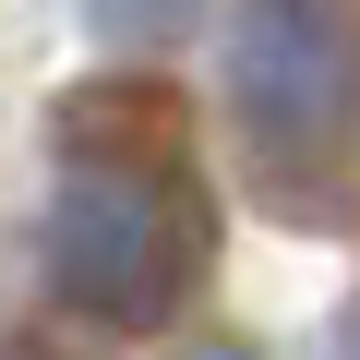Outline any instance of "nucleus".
Returning a JSON list of instances; mask_svg holds the SVG:
<instances>
[{"instance_id": "f257e3e1", "label": "nucleus", "mask_w": 360, "mask_h": 360, "mask_svg": "<svg viewBox=\"0 0 360 360\" xmlns=\"http://www.w3.org/2000/svg\"><path fill=\"white\" fill-rule=\"evenodd\" d=\"M205 180L168 132H72L60 144V180H49V229H37V264H49V300L84 312V324H168L205 276Z\"/></svg>"}, {"instance_id": "f03ea898", "label": "nucleus", "mask_w": 360, "mask_h": 360, "mask_svg": "<svg viewBox=\"0 0 360 360\" xmlns=\"http://www.w3.org/2000/svg\"><path fill=\"white\" fill-rule=\"evenodd\" d=\"M229 108H240V132L276 180L336 168L360 144V25H348V0H240Z\"/></svg>"}, {"instance_id": "7ed1b4c3", "label": "nucleus", "mask_w": 360, "mask_h": 360, "mask_svg": "<svg viewBox=\"0 0 360 360\" xmlns=\"http://www.w3.org/2000/svg\"><path fill=\"white\" fill-rule=\"evenodd\" d=\"M84 25H96L108 49H168V37L205 25V0H84Z\"/></svg>"}, {"instance_id": "20e7f679", "label": "nucleus", "mask_w": 360, "mask_h": 360, "mask_svg": "<svg viewBox=\"0 0 360 360\" xmlns=\"http://www.w3.org/2000/svg\"><path fill=\"white\" fill-rule=\"evenodd\" d=\"M324 360H360V300H348V324L324 336Z\"/></svg>"}, {"instance_id": "39448f33", "label": "nucleus", "mask_w": 360, "mask_h": 360, "mask_svg": "<svg viewBox=\"0 0 360 360\" xmlns=\"http://www.w3.org/2000/svg\"><path fill=\"white\" fill-rule=\"evenodd\" d=\"M205 360H264V348H205Z\"/></svg>"}]
</instances>
